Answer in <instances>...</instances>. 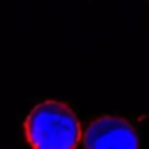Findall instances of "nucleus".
Returning a JSON list of instances; mask_svg holds the SVG:
<instances>
[{"label":"nucleus","instance_id":"obj_2","mask_svg":"<svg viewBox=\"0 0 149 149\" xmlns=\"http://www.w3.org/2000/svg\"><path fill=\"white\" fill-rule=\"evenodd\" d=\"M85 149H139L136 128L122 117L103 116L91 120L84 133Z\"/></svg>","mask_w":149,"mask_h":149},{"label":"nucleus","instance_id":"obj_1","mask_svg":"<svg viewBox=\"0 0 149 149\" xmlns=\"http://www.w3.org/2000/svg\"><path fill=\"white\" fill-rule=\"evenodd\" d=\"M24 130L32 149H75L82 138L75 114L59 101L37 104L26 117Z\"/></svg>","mask_w":149,"mask_h":149}]
</instances>
